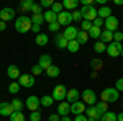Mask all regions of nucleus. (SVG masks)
<instances>
[{
  "label": "nucleus",
  "mask_w": 123,
  "mask_h": 121,
  "mask_svg": "<svg viewBox=\"0 0 123 121\" xmlns=\"http://www.w3.org/2000/svg\"><path fill=\"white\" fill-rule=\"evenodd\" d=\"M31 26H33L31 18H28L26 15H21V17H18V18L15 20V29H17L18 33H21V35L31 31Z\"/></svg>",
  "instance_id": "obj_1"
},
{
  "label": "nucleus",
  "mask_w": 123,
  "mask_h": 121,
  "mask_svg": "<svg viewBox=\"0 0 123 121\" xmlns=\"http://www.w3.org/2000/svg\"><path fill=\"white\" fill-rule=\"evenodd\" d=\"M100 98H102V102H105V103H113L120 98V92H118L115 87H108V88H105L104 92L100 93Z\"/></svg>",
  "instance_id": "obj_2"
},
{
  "label": "nucleus",
  "mask_w": 123,
  "mask_h": 121,
  "mask_svg": "<svg viewBox=\"0 0 123 121\" xmlns=\"http://www.w3.org/2000/svg\"><path fill=\"white\" fill-rule=\"evenodd\" d=\"M80 13H82V20H87V21H94L98 15H97V8L94 5H84L80 8Z\"/></svg>",
  "instance_id": "obj_3"
},
{
  "label": "nucleus",
  "mask_w": 123,
  "mask_h": 121,
  "mask_svg": "<svg viewBox=\"0 0 123 121\" xmlns=\"http://www.w3.org/2000/svg\"><path fill=\"white\" fill-rule=\"evenodd\" d=\"M51 97H53V100L54 102H64L67 97V88L64 85H56L54 88H53V93H51Z\"/></svg>",
  "instance_id": "obj_4"
},
{
  "label": "nucleus",
  "mask_w": 123,
  "mask_h": 121,
  "mask_svg": "<svg viewBox=\"0 0 123 121\" xmlns=\"http://www.w3.org/2000/svg\"><path fill=\"white\" fill-rule=\"evenodd\" d=\"M80 97H82V102H84L85 105L94 106L95 103H97V93H95L92 88H85L84 92L80 93Z\"/></svg>",
  "instance_id": "obj_5"
},
{
  "label": "nucleus",
  "mask_w": 123,
  "mask_h": 121,
  "mask_svg": "<svg viewBox=\"0 0 123 121\" xmlns=\"http://www.w3.org/2000/svg\"><path fill=\"white\" fill-rule=\"evenodd\" d=\"M122 51H123V46H122V43H117V41H112L108 46H107V54L110 57H118L120 54H122Z\"/></svg>",
  "instance_id": "obj_6"
},
{
  "label": "nucleus",
  "mask_w": 123,
  "mask_h": 121,
  "mask_svg": "<svg viewBox=\"0 0 123 121\" xmlns=\"http://www.w3.org/2000/svg\"><path fill=\"white\" fill-rule=\"evenodd\" d=\"M25 106L30 110V113L33 111H39V106H41V102H39L38 97H35V95H30L28 98H26V102H25Z\"/></svg>",
  "instance_id": "obj_7"
},
{
  "label": "nucleus",
  "mask_w": 123,
  "mask_h": 121,
  "mask_svg": "<svg viewBox=\"0 0 123 121\" xmlns=\"http://www.w3.org/2000/svg\"><path fill=\"white\" fill-rule=\"evenodd\" d=\"M57 23L61 25V26H71V23H72V13L71 12H62V13H59L57 15Z\"/></svg>",
  "instance_id": "obj_8"
},
{
  "label": "nucleus",
  "mask_w": 123,
  "mask_h": 121,
  "mask_svg": "<svg viewBox=\"0 0 123 121\" xmlns=\"http://www.w3.org/2000/svg\"><path fill=\"white\" fill-rule=\"evenodd\" d=\"M15 17H17V12L13 8H10V7H5V8L0 10V20L2 21H10V20H15Z\"/></svg>",
  "instance_id": "obj_9"
},
{
  "label": "nucleus",
  "mask_w": 123,
  "mask_h": 121,
  "mask_svg": "<svg viewBox=\"0 0 123 121\" xmlns=\"http://www.w3.org/2000/svg\"><path fill=\"white\" fill-rule=\"evenodd\" d=\"M105 29L107 31H112V33H115V31H118V25H120V21H118V18L117 17H108V18L105 20Z\"/></svg>",
  "instance_id": "obj_10"
},
{
  "label": "nucleus",
  "mask_w": 123,
  "mask_h": 121,
  "mask_svg": "<svg viewBox=\"0 0 123 121\" xmlns=\"http://www.w3.org/2000/svg\"><path fill=\"white\" fill-rule=\"evenodd\" d=\"M18 84L21 87H25V88H31L33 85H35V77L30 74H21L18 79Z\"/></svg>",
  "instance_id": "obj_11"
},
{
  "label": "nucleus",
  "mask_w": 123,
  "mask_h": 121,
  "mask_svg": "<svg viewBox=\"0 0 123 121\" xmlns=\"http://www.w3.org/2000/svg\"><path fill=\"white\" fill-rule=\"evenodd\" d=\"M13 113H15V108H13L12 103H8V102H2L0 103V115H2V116L10 118Z\"/></svg>",
  "instance_id": "obj_12"
},
{
  "label": "nucleus",
  "mask_w": 123,
  "mask_h": 121,
  "mask_svg": "<svg viewBox=\"0 0 123 121\" xmlns=\"http://www.w3.org/2000/svg\"><path fill=\"white\" fill-rule=\"evenodd\" d=\"M38 65L43 69V70H48L51 65H53V59L49 54H41L39 56V61H38Z\"/></svg>",
  "instance_id": "obj_13"
},
{
  "label": "nucleus",
  "mask_w": 123,
  "mask_h": 121,
  "mask_svg": "<svg viewBox=\"0 0 123 121\" xmlns=\"http://www.w3.org/2000/svg\"><path fill=\"white\" fill-rule=\"evenodd\" d=\"M85 116L89 118V121H100L102 120V115H98V111H97V108L94 106H89L87 110H85Z\"/></svg>",
  "instance_id": "obj_14"
},
{
  "label": "nucleus",
  "mask_w": 123,
  "mask_h": 121,
  "mask_svg": "<svg viewBox=\"0 0 123 121\" xmlns=\"http://www.w3.org/2000/svg\"><path fill=\"white\" fill-rule=\"evenodd\" d=\"M85 110H87V106H85V103L80 102V100L71 105V113H72V115H76V116H77V115H84Z\"/></svg>",
  "instance_id": "obj_15"
},
{
  "label": "nucleus",
  "mask_w": 123,
  "mask_h": 121,
  "mask_svg": "<svg viewBox=\"0 0 123 121\" xmlns=\"http://www.w3.org/2000/svg\"><path fill=\"white\" fill-rule=\"evenodd\" d=\"M77 33H79V29L76 28V26H67V28H64V31H62V35H64V38H66L67 41H74L77 38Z\"/></svg>",
  "instance_id": "obj_16"
},
{
  "label": "nucleus",
  "mask_w": 123,
  "mask_h": 121,
  "mask_svg": "<svg viewBox=\"0 0 123 121\" xmlns=\"http://www.w3.org/2000/svg\"><path fill=\"white\" fill-rule=\"evenodd\" d=\"M54 44H56V47H59V49H67L69 41L64 38L62 33H56V36H54Z\"/></svg>",
  "instance_id": "obj_17"
},
{
  "label": "nucleus",
  "mask_w": 123,
  "mask_h": 121,
  "mask_svg": "<svg viewBox=\"0 0 123 121\" xmlns=\"http://www.w3.org/2000/svg\"><path fill=\"white\" fill-rule=\"evenodd\" d=\"M79 98H80V92L77 90V88H71V90H67V97H66V100L67 103H76L79 102Z\"/></svg>",
  "instance_id": "obj_18"
},
{
  "label": "nucleus",
  "mask_w": 123,
  "mask_h": 121,
  "mask_svg": "<svg viewBox=\"0 0 123 121\" xmlns=\"http://www.w3.org/2000/svg\"><path fill=\"white\" fill-rule=\"evenodd\" d=\"M71 113V103L67 102H61L59 105H57V115L62 118V116H67Z\"/></svg>",
  "instance_id": "obj_19"
},
{
  "label": "nucleus",
  "mask_w": 123,
  "mask_h": 121,
  "mask_svg": "<svg viewBox=\"0 0 123 121\" xmlns=\"http://www.w3.org/2000/svg\"><path fill=\"white\" fill-rule=\"evenodd\" d=\"M7 75H8V79H13V82H15V79H20V72L18 65H8V69H7Z\"/></svg>",
  "instance_id": "obj_20"
},
{
  "label": "nucleus",
  "mask_w": 123,
  "mask_h": 121,
  "mask_svg": "<svg viewBox=\"0 0 123 121\" xmlns=\"http://www.w3.org/2000/svg\"><path fill=\"white\" fill-rule=\"evenodd\" d=\"M79 0H64L62 2V7L66 8V12H74V10H77V7H79Z\"/></svg>",
  "instance_id": "obj_21"
},
{
  "label": "nucleus",
  "mask_w": 123,
  "mask_h": 121,
  "mask_svg": "<svg viewBox=\"0 0 123 121\" xmlns=\"http://www.w3.org/2000/svg\"><path fill=\"white\" fill-rule=\"evenodd\" d=\"M97 15H98V18L107 20L108 17H112V8L107 7V5H104V7H100V8L97 10Z\"/></svg>",
  "instance_id": "obj_22"
},
{
  "label": "nucleus",
  "mask_w": 123,
  "mask_h": 121,
  "mask_svg": "<svg viewBox=\"0 0 123 121\" xmlns=\"http://www.w3.org/2000/svg\"><path fill=\"white\" fill-rule=\"evenodd\" d=\"M33 5H35L33 0H21V3H20V12H21V13H28V12H31Z\"/></svg>",
  "instance_id": "obj_23"
},
{
  "label": "nucleus",
  "mask_w": 123,
  "mask_h": 121,
  "mask_svg": "<svg viewBox=\"0 0 123 121\" xmlns=\"http://www.w3.org/2000/svg\"><path fill=\"white\" fill-rule=\"evenodd\" d=\"M43 17H44V21H48L49 25H51V23H54V21H57V15L53 12V10H44Z\"/></svg>",
  "instance_id": "obj_24"
},
{
  "label": "nucleus",
  "mask_w": 123,
  "mask_h": 121,
  "mask_svg": "<svg viewBox=\"0 0 123 121\" xmlns=\"http://www.w3.org/2000/svg\"><path fill=\"white\" fill-rule=\"evenodd\" d=\"M100 41H102V43H105V44H107V43L110 44V43L113 41V33H112V31L104 29V31H102V35H100Z\"/></svg>",
  "instance_id": "obj_25"
},
{
  "label": "nucleus",
  "mask_w": 123,
  "mask_h": 121,
  "mask_svg": "<svg viewBox=\"0 0 123 121\" xmlns=\"http://www.w3.org/2000/svg\"><path fill=\"white\" fill-rule=\"evenodd\" d=\"M39 102H41V106H44V108H49V106L54 105V100H53L51 95H43V97L39 98Z\"/></svg>",
  "instance_id": "obj_26"
},
{
  "label": "nucleus",
  "mask_w": 123,
  "mask_h": 121,
  "mask_svg": "<svg viewBox=\"0 0 123 121\" xmlns=\"http://www.w3.org/2000/svg\"><path fill=\"white\" fill-rule=\"evenodd\" d=\"M89 39H90V38H89V33H87V31H82V29H80V31L77 33L76 41L79 43V44H85V43H87Z\"/></svg>",
  "instance_id": "obj_27"
},
{
  "label": "nucleus",
  "mask_w": 123,
  "mask_h": 121,
  "mask_svg": "<svg viewBox=\"0 0 123 121\" xmlns=\"http://www.w3.org/2000/svg\"><path fill=\"white\" fill-rule=\"evenodd\" d=\"M36 44L38 46H46L48 43H49V38H48V35H44V33H39V35H36Z\"/></svg>",
  "instance_id": "obj_28"
},
{
  "label": "nucleus",
  "mask_w": 123,
  "mask_h": 121,
  "mask_svg": "<svg viewBox=\"0 0 123 121\" xmlns=\"http://www.w3.org/2000/svg\"><path fill=\"white\" fill-rule=\"evenodd\" d=\"M59 74H61V69H59L57 65H51V67L46 70V75L49 77V79H54V77H57Z\"/></svg>",
  "instance_id": "obj_29"
},
{
  "label": "nucleus",
  "mask_w": 123,
  "mask_h": 121,
  "mask_svg": "<svg viewBox=\"0 0 123 121\" xmlns=\"http://www.w3.org/2000/svg\"><path fill=\"white\" fill-rule=\"evenodd\" d=\"M95 108H97L98 115H105V113L108 111V103H105V102H97V103H95Z\"/></svg>",
  "instance_id": "obj_30"
},
{
  "label": "nucleus",
  "mask_w": 123,
  "mask_h": 121,
  "mask_svg": "<svg viewBox=\"0 0 123 121\" xmlns=\"http://www.w3.org/2000/svg\"><path fill=\"white\" fill-rule=\"evenodd\" d=\"M100 35H102V29L97 28V26H92L90 31H89V38L90 39H100Z\"/></svg>",
  "instance_id": "obj_31"
},
{
  "label": "nucleus",
  "mask_w": 123,
  "mask_h": 121,
  "mask_svg": "<svg viewBox=\"0 0 123 121\" xmlns=\"http://www.w3.org/2000/svg\"><path fill=\"white\" fill-rule=\"evenodd\" d=\"M90 65H92V69L97 72V70H100V69L104 67V61H102V59H98V57H95V59L90 61Z\"/></svg>",
  "instance_id": "obj_32"
},
{
  "label": "nucleus",
  "mask_w": 123,
  "mask_h": 121,
  "mask_svg": "<svg viewBox=\"0 0 123 121\" xmlns=\"http://www.w3.org/2000/svg\"><path fill=\"white\" fill-rule=\"evenodd\" d=\"M20 88H21V85L18 84V80H15V82H12V84L8 85V93L15 95V93H18V92H20Z\"/></svg>",
  "instance_id": "obj_33"
},
{
  "label": "nucleus",
  "mask_w": 123,
  "mask_h": 121,
  "mask_svg": "<svg viewBox=\"0 0 123 121\" xmlns=\"http://www.w3.org/2000/svg\"><path fill=\"white\" fill-rule=\"evenodd\" d=\"M94 51H95V52H105V51H107V44L102 43V41H95Z\"/></svg>",
  "instance_id": "obj_34"
},
{
  "label": "nucleus",
  "mask_w": 123,
  "mask_h": 121,
  "mask_svg": "<svg viewBox=\"0 0 123 121\" xmlns=\"http://www.w3.org/2000/svg\"><path fill=\"white\" fill-rule=\"evenodd\" d=\"M79 47H80V44L74 39V41H69V44H67V51H69V52H77Z\"/></svg>",
  "instance_id": "obj_35"
},
{
  "label": "nucleus",
  "mask_w": 123,
  "mask_h": 121,
  "mask_svg": "<svg viewBox=\"0 0 123 121\" xmlns=\"http://www.w3.org/2000/svg\"><path fill=\"white\" fill-rule=\"evenodd\" d=\"M100 121H117V113L107 111L105 115H102V120H100Z\"/></svg>",
  "instance_id": "obj_36"
},
{
  "label": "nucleus",
  "mask_w": 123,
  "mask_h": 121,
  "mask_svg": "<svg viewBox=\"0 0 123 121\" xmlns=\"http://www.w3.org/2000/svg\"><path fill=\"white\" fill-rule=\"evenodd\" d=\"M12 105H13V108H15V111H21L23 110V106H25V103L21 102L20 98H15V100H12Z\"/></svg>",
  "instance_id": "obj_37"
},
{
  "label": "nucleus",
  "mask_w": 123,
  "mask_h": 121,
  "mask_svg": "<svg viewBox=\"0 0 123 121\" xmlns=\"http://www.w3.org/2000/svg\"><path fill=\"white\" fill-rule=\"evenodd\" d=\"M25 120H26V116H25L21 111H15L12 116H10V121H25Z\"/></svg>",
  "instance_id": "obj_38"
},
{
  "label": "nucleus",
  "mask_w": 123,
  "mask_h": 121,
  "mask_svg": "<svg viewBox=\"0 0 123 121\" xmlns=\"http://www.w3.org/2000/svg\"><path fill=\"white\" fill-rule=\"evenodd\" d=\"M43 21H44V17L43 15H31V23L33 25H43Z\"/></svg>",
  "instance_id": "obj_39"
},
{
  "label": "nucleus",
  "mask_w": 123,
  "mask_h": 121,
  "mask_svg": "<svg viewBox=\"0 0 123 121\" xmlns=\"http://www.w3.org/2000/svg\"><path fill=\"white\" fill-rule=\"evenodd\" d=\"M62 8H64V7H62V3H59V2H54V3H53V7H51V10H53V12H54L56 15L62 13V12H64Z\"/></svg>",
  "instance_id": "obj_40"
},
{
  "label": "nucleus",
  "mask_w": 123,
  "mask_h": 121,
  "mask_svg": "<svg viewBox=\"0 0 123 121\" xmlns=\"http://www.w3.org/2000/svg\"><path fill=\"white\" fill-rule=\"evenodd\" d=\"M94 25H92V21H87V20H82V23H80V28H82V31H90V28H92Z\"/></svg>",
  "instance_id": "obj_41"
},
{
  "label": "nucleus",
  "mask_w": 123,
  "mask_h": 121,
  "mask_svg": "<svg viewBox=\"0 0 123 121\" xmlns=\"http://www.w3.org/2000/svg\"><path fill=\"white\" fill-rule=\"evenodd\" d=\"M71 13H72V21H80L82 23V13H80V10H74Z\"/></svg>",
  "instance_id": "obj_42"
},
{
  "label": "nucleus",
  "mask_w": 123,
  "mask_h": 121,
  "mask_svg": "<svg viewBox=\"0 0 123 121\" xmlns=\"http://www.w3.org/2000/svg\"><path fill=\"white\" fill-rule=\"evenodd\" d=\"M53 0H41L39 2V5H41V8H46V10H51V7H53Z\"/></svg>",
  "instance_id": "obj_43"
},
{
  "label": "nucleus",
  "mask_w": 123,
  "mask_h": 121,
  "mask_svg": "<svg viewBox=\"0 0 123 121\" xmlns=\"http://www.w3.org/2000/svg\"><path fill=\"white\" fill-rule=\"evenodd\" d=\"M31 13H33V15H43V8H41V5H39V3H35L33 8H31Z\"/></svg>",
  "instance_id": "obj_44"
},
{
  "label": "nucleus",
  "mask_w": 123,
  "mask_h": 121,
  "mask_svg": "<svg viewBox=\"0 0 123 121\" xmlns=\"http://www.w3.org/2000/svg\"><path fill=\"white\" fill-rule=\"evenodd\" d=\"M41 72H43V69H41L38 64L31 67V75H33V77H36V75H41Z\"/></svg>",
  "instance_id": "obj_45"
},
{
  "label": "nucleus",
  "mask_w": 123,
  "mask_h": 121,
  "mask_svg": "<svg viewBox=\"0 0 123 121\" xmlns=\"http://www.w3.org/2000/svg\"><path fill=\"white\" fill-rule=\"evenodd\" d=\"M30 121H41V113L39 111L30 113Z\"/></svg>",
  "instance_id": "obj_46"
},
{
  "label": "nucleus",
  "mask_w": 123,
  "mask_h": 121,
  "mask_svg": "<svg viewBox=\"0 0 123 121\" xmlns=\"http://www.w3.org/2000/svg\"><path fill=\"white\" fill-rule=\"evenodd\" d=\"M48 28H49V31H53V33H59V28H61V25H59L57 21H54V23H51Z\"/></svg>",
  "instance_id": "obj_47"
},
{
  "label": "nucleus",
  "mask_w": 123,
  "mask_h": 121,
  "mask_svg": "<svg viewBox=\"0 0 123 121\" xmlns=\"http://www.w3.org/2000/svg\"><path fill=\"white\" fill-rule=\"evenodd\" d=\"M113 41H117V43H122L123 41V33L122 31H115L113 33Z\"/></svg>",
  "instance_id": "obj_48"
},
{
  "label": "nucleus",
  "mask_w": 123,
  "mask_h": 121,
  "mask_svg": "<svg viewBox=\"0 0 123 121\" xmlns=\"http://www.w3.org/2000/svg\"><path fill=\"white\" fill-rule=\"evenodd\" d=\"M104 23H105V20L98 18V17H97V18L92 21V25H94V26H97V28H102V26H104Z\"/></svg>",
  "instance_id": "obj_49"
},
{
  "label": "nucleus",
  "mask_w": 123,
  "mask_h": 121,
  "mask_svg": "<svg viewBox=\"0 0 123 121\" xmlns=\"http://www.w3.org/2000/svg\"><path fill=\"white\" fill-rule=\"evenodd\" d=\"M115 88L118 92H123V77L122 79H117V84H115Z\"/></svg>",
  "instance_id": "obj_50"
},
{
  "label": "nucleus",
  "mask_w": 123,
  "mask_h": 121,
  "mask_svg": "<svg viewBox=\"0 0 123 121\" xmlns=\"http://www.w3.org/2000/svg\"><path fill=\"white\" fill-rule=\"evenodd\" d=\"M48 120H49V121H61V116H59L57 113H53V115H49Z\"/></svg>",
  "instance_id": "obj_51"
},
{
  "label": "nucleus",
  "mask_w": 123,
  "mask_h": 121,
  "mask_svg": "<svg viewBox=\"0 0 123 121\" xmlns=\"http://www.w3.org/2000/svg\"><path fill=\"white\" fill-rule=\"evenodd\" d=\"M74 121H89V118L84 116V115H77L76 118H74Z\"/></svg>",
  "instance_id": "obj_52"
},
{
  "label": "nucleus",
  "mask_w": 123,
  "mask_h": 121,
  "mask_svg": "<svg viewBox=\"0 0 123 121\" xmlns=\"http://www.w3.org/2000/svg\"><path fill=\"white\" fill-rule=\"evenodd\" d=\"M39 29H41L39 25H33V26H31V31H33V33H36V35H39Z\"/></svg>",
  "instance_id": "obj_53"
},
{
  "label": "nucleus",
  "mask_w": 123,
  "mask_h": 121,
  "mask_svg": "<svg viewBox=\"0 0 123 121\" xmlns=\"http://www.w3.org/2000/svg\"><path fill=\"white\" fill-rule=\"evenodd\" d=\"M5 29H7V23L0 20V31H5Z\"/></svg>",
  "instance_id": "obj_54"
},
{
  "label": "nucleus",
  "mask_w": 123,
  "mask_h": 121,
  "mask_svg": "<svg viewBox=\"0 0 123 121\" xmlns=\"http://www.w3.org/2000/svg\"><path fill=\"white\" fill-rule=\"evenodd\" d=\"M117 121H123V113H120V115H117Z\"/></svg>",
  "instance_id": "obj_55"
},
{
  "label": "nucleus",
  "mask_w": 123,
  "mask_h": 121,
  "mask_svg": "<svg viewBox=\"0 0 123 121\" xmlns=\"http://www.w3.org/2000/svg\"><path fill=\"white\" fill-rule=\"evenodd\" d=\"M115 5H118V7L123 5V0H115Z\"/></svg>",
  "instance_id": "obj_56"
},
{
  "label": "nucleus",
  "mask_w": 123,
  "mask_h": 121,
  "mask_svg": "<svg viewBox=\"0 0 123 121\" xmlns=\"http://www.w3.org/2000/svg\"><path fill=\"white\" fill-rule=\"evenodd\" d=\"M61 121H71V118H67V116H62V118H61Z\"/></svg>",
  "instance_id": "obj_57"
},
{
  "label": "nucleus",
  "mask_w": 123,
  "mask_h": 121,
  "mask_svg": "<svg viewBox=\"0 0 123 121\" xmlns=\"http://www.w3.org/2000/svg\"><path fill=\"white\" fill-rule=\"evenodd\" d=\"M120 56H122V57H123V51H122V54H120Z\"/></svg>",
  "instance_id": "obj_58"
}]
</instances>
